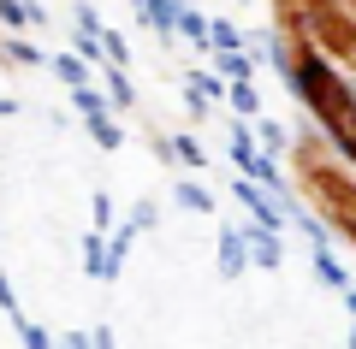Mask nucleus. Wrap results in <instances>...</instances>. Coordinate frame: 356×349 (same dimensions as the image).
I'll return each mask as SVG.
<instances>
[{
	"label": "nucleus",
	"instance_id": "obj_1",
	"mask_svg": "<svg viewBox=\"0 0 356 349\" xmlns=\"http://www.w3.org/2000/svg\"><path fill=\"white\" fill-rule=\"evenodd\" d=\"M273 36L309 119L356 166V0H273Z\"/></svg>",
	"mask_w": 356,
	"mask_h": 349
}]
</instances>
